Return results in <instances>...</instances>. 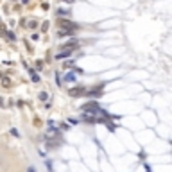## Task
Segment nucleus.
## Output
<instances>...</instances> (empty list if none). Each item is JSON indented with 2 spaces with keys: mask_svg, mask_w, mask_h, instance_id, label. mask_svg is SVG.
<instances>
[{
  "mask_svg": "<svg viewBox=\"0 0 172 172\" xmlns=\"http://www.w3.org/2000/svg\"><path fill=\"white\" fill-rule=\"evenodd\" d=\"M59 25L65 29H72V31H77V23L70 22V20H59Z\"/></svg>",
  "mask_w": 172,
  "mask_h": 172,
  "instance_id": "nucleus-1",
  "label": "nucleus"
},
{
  "mask_svg": "<svg viewBox=\"0 0 172 172\" xmlns=\"http://www.w3.org/2000/svg\"><path fill=\"white\" fill-rule=\"evenodd\" d=\"M84 93H86V90H84V88H74V90H70V95H74V97L84 95Z\"/></svg>",
  "mask_w": 172,
  "mask_h": 172,
  "instance_id": "nucleus-2",
  "label": "nucleus"
},
{
  "mask_svg": "<svg viewBox=\"0 0 172 172\" xmlns=\"http://www.w3.org/2000/svg\"><path fill=\"white\" fill-rule=\"evenodd\" d=\"M70 54H72V50H61V52H57V54H56V59H65Z\"/></svg>",
  "mask_w": 172,
  "mask_h": 172,
  "instance_id": "nucleus-3",
  "label": "nucleus"
},
{
  "mask_svg": "<svg viewBox=\"0 0 172 172\" xmlns=\"http://www.w3.org/2000/svg\"><path fill=\"white\" fill-rule=\"evenodd\" d=\"M65 79H67V81H74V79H75V77H74V74H68V75H67V77H65Z\"/></svg>",
  "mask_w": 172,
  "mask_h": 172,
  "instance_id": "nucleus-4",
  "label": "nucleus"
},
{
  "mask_svg": "<svg viewBox=\"0 0 172 172\" xmlns=\"http://www.w3.org/2000/svg\"><path fill=\"white\" fill-rule=\"evenodd\" d=\"M63 2H67V4H72V2H75V0H63Z\"/></svg>",
  "mask_w": 172,
  "mask_h": 172,
  "instance_id": "nucleus-5",
  "label": "nucleus"
}]
</instances>
